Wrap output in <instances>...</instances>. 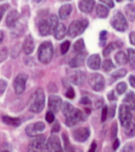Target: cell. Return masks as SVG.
<instances>
[{
    "instance_id": "cell-40",
    "label": "cell",
    "mask_w": 135,
    "mask_h": 152,
    "mask_svg": "<svg viewBox=\"0 0 135 152\" xmlns=\"http://www.w3.org/2000/svg\"><path fill=\"white\" fill-rule=\"evenodd\" d=\"M7 55H9V51L7 48H3L2 50H0V62L4 61L7 58Z\"/></svg>"
},
{
    "instance_id": "cell-3",
    "label": "cell",
    "mask_w": 135,
    "mask_h": 152,
    "mask_svg": "<svg viewBox=\"0 0 135 152\" xmlns=\"http://www.w3.org/2000/svg\"><path fill=\"white\" fill-rule=\"evenodd\" d=\"M89 21L87 19H80V20H74L71 22L69 28H68V35L71 38L76 37L77 35H80L85 32V30L88 28Z\"/></svg>"
},
{
    "instance_id": "cell-62",
    "label": "cell",
    "mask_w": 135,
    "mask_h": 152,
    "mask_svg": "<svg viewBox=\"0 0 135 152\" xmlns=\"http://www.w3.org/2000/svg\"><path fill=\"white\" fill-rule=\"evenodd\" d=\"M116 1H118V2H121V1H123V0H116Z\"/></svg>"
},
{
    "instance_id": "cell-33",
    "label": "cell",
    "mask_w": 135,
    "mask_h": 152,
    "mask_svg": "<svg viewBox=\"0 0 135 152\" xmlns=\"http://www.w3.org/2000/svg\"><path fill=\"white\" fill-rule=\"evenodd\" d=\"M47 21H49V24H50V28H51V32H53L55 30V28L57 26L58 24V17L56 15H51L47 19Z\"/></svg>"
},
{
    "instance_id": "cell-26",
    "label": "cell",
    "mask_w": 135,
    "mask_h": 152,
    "mask_svg": "<svg viewBox=\"0 0 135 152\" xmlns=\"http://www.w3.org/2000/svg\"><path fill=\"white\" fill-rule=\"evenodd\" d=\"M96 14L99 18H107L108 15H109V10L106 5L98 4L96 7Z\"/></svg>"
},
{
    "instance_id": "cell-53",
    "label": "cell",
    "mask_w": 135,
    "mask_h": 152,
    "mask_svg": "<svg viewBox=\"0 0 135 152\" xmlns=\"http://www.w3.org/2000/svg\"><path fill=\"white\" fill-rule=\"evenodd\" d=\"M119 144H120V142H119V140H115L113 142V149L114 150H117V148L119 147Z\"/></svg>"
},
{
    "instance_id": "cell-46",
    "label": "cell",
    "mask_w": 135,
    "mask_h": 152,
    "mask_svg": "<svg viewBox=\"0 0 135 152\" xmlns=\"http://www.w3.org/2000/svg\"><path fill=\"white\" fill-rule=\"evenodd\" d=\"M106 38H107V31H102L101 33H100V45H104V42H106Z\"/></svg>"
},
{
    "instance_id": "cell-57",
    "label": "cell",
    "mask_w": 135,
    "mask_h": 152,
    "mask_svg": "<svg viewBox=\"0 0 135 152\" xmlns=\"http://www.w3.org/2000/svg\"><path fill=\"white\" fill-rule=\"evenodd\" d=\"M45 1H47V0H33V2L35 4H40V3L45 2Z\"/></svg>"
},
{
    "instance_id": "cell-29",
    "label": "cell",
    "mask_w": 135,
    "mask_h": 152,
    "mask_svg": "<svg viewBox=\"0 0 135 152\" xmlns=\"http://www.w3.org/2000/svg\"><path fill=\"white\" fill-rule=\"evenodd\" d=\"M121 45H123V43L111 42L110 45H108L107 47L104 48V56H109V55L111 54L112 51H113L114 49H116V48H118V47H121Z\"/></svg>"
},
{
    "instance_id": "cell-6",
    "label": "cell",
    "mask_w": 135,
    "mask_h": 152,
    "mask_svg": "<svg viewBox=\"0 0 135 152\" xmlns=\"http://www.w3.org/2000/svg\"><path fill=\"white\" fill-rule=\"evenodd\" d=\"M132 109L129 107V104H120L119 106V121H120V124L123 127L128 126L129 124L132 121Z\"/></svg>"
},
{
    "instance_id": "cell-21",
    "label": "cell",
    "mask_w": 135,
    "mask_h": 152,
    "mask_svg": "<svg viewBox=\"0 0 135 152\" xmlns=\"http://www.w3.org/2000/svg\"><path fill=\"white\" fill-rule=\"evenodd\" d=\"M53 32H54L55 38H56V39H58V40L62 39V38H63L64 36L66 35V26H64V24H62V23H58V24H57V26L55 28V30Z\"/></svg>"
},
{
    "instance_id": "cell-23",
    "label": "cell",
    "mask_w": 135,
    "mask_h": 152,
    "mask_svg": "<svg viewBox=\"0 0 135 152\" xmlns=\"http://www.w3.org/2000/svg\"><path fill=\"white\" fill-rule=\"evenodd\" d=\"M11 28H12L11 31L12 37H20L24 33V26L22 23H15Z\"/></svg>"
},
{
    "instance_id": "cell-25",
    "label": "cell",
    "mask_w": 135,
    "mask_h": 152,
    "mask_svg": "<svg viewBox=\"0 0 135 152\" xmlns=\"http://www.w3.org/2000/svg\"><path fill=\"white\" fill-rule=\"evenodd\" d=\"M61 110H62V113H63L64 116L68 117L73 113L74 110H75V108H74L70 102H62V104H61Z\"/></svg>"
},
{
    "instance_id": "cell-18",
    "label": "cell",
    "mask_w": 135,
    "mask_h": 152,
    "mask_svg": "<svg viewBox=\"0 0 135 152\" xmlns=\"http://www.w3.org/2000/svg\"><path fill=\"white\" fill-rule=\"evenodd\" d=\"M101 64V60H100V56L98 54L91 55L88 59V66L91 70H98Z\"/></svg>"
},
{
    "instance_id": "cell-9",
    "label": "cell",
    "mask_w": 135,
    "mask_h": 152,
    "mask_svg": "<svg viewBox=\"0 0 135 152\" xmlns=\"http://www.w3.org/2000/svg\"><path fill=\"white\" fill-rule=\"evenodd\" d=\"M26 80H28V75H26V74L21 73L16 76V78H15V80H14V89H15L16 94L20 95L24 92Z\"/></svg>"
},
{
    "instance_id": "cell-39",
    "label": "cell",
    "mask_w": 135,
    "mask_h": 152,
    "mask_svg": "<svg viewBox=\"0 0 135 152\" xmlns=\"http://www.w3.org/2000/svg\"><path fill=\"white\" fill-rule=\"evenodd\" d=\"M116 91L118 94H123L127 91V85L125 83H119L116 87Z\"/></svg>"
},
{
    "instance_id": "cell-54",
    "label": "cell",
    "mask_w": 135,
    "mask_h": 152,
    "mask_svg": "<svg viewBox=\"0 0 135 152\" xmlns=\"http://www.w3.org/2000/svg\"><path fill=\"white\" fill-rule=\"evenodd\" d=\"M129 81H130L131 87H133V88H134V87H135V79H134V75H131V76H130V78H129Z\"/></svg>"
},
{
    "instance_id": "cell-27",
    "label": "cell",
    "mask_w": 135,
    "mask_h": 152,
    "mask_svg": "<svg viewBox=\"0 0 135 152\" xmlns=\"http://www.w3.org/2000/svg\"><path fill=\"white\" fill-rule=\"evenodd\" d=\"M62 137H63L64 148H66V152H82L81 149H79V148H77V147H74V146H72L71 144H70L69 140H68V137H66V134H63Z\"/></svg>"
},
{
    "instance_id": "cell-20",
    "label": "cell",
    "mask_w": 135,
    "mask_h": 152,
    "mask_svg": "<svg viewBox=\"0 0 135 152\" xmlns=\"http://www.w3.org/2000/svg\"><path fill=\"white\" fill-rule=\"evenodd\" d=\"M18 19H19V13L17 11H15V10H13V11H11L9 13V15L7 17V26L9 28H12L15 23H17Z\"/></svg>"
},
{
    "instance_id": "cell-41",
    "label": "cell",
    "mask_w": 135,
    "mask_h": 152,
    "mask_svg": "<svg viewBox=\"0 0 135 152\" xmlns=\"http://www.w3.org/2000/svg\"><path fill=\"white\" fill-rule=\"evenodd\" d=\"M45 118H47V123H53V121H54V118H55L54 113H52L51 111H49L47 113V115H45Z\"/></svg>"
},
{
    "instance_id": "cell-60",
    "label": "cell",
    "mask_w": 135,
    "mask_h": 152,
    "mask_svg": "<svg viewBox=\"0 0 135 152\" xmlns=\"http://www.w3.org/2000/svg\"><path fill=\"white\" fill-rule=\"evenodd\" d=\"M1 152H11V150H9V149H2V150H1Z\"/></svg>"
},
{
    "instance_id": "cell-31",
    "label": "cell",
    "mask_w": 135,
    "mask_h": 152,
    "mask_svg": "<svg viewBox=\"0 0 135 152\" xmlns=\"http://www.w3.org/2000/svg\"><path fill=\"white\" fill-rule=\"evenodd\" d=\"M73 49L77 54H78V53H82L83 51H85V42H83V39H79V40L76 41V42L74 43Z\"/></svg>"
},
{
    "instance_id": "cell-7",
    "label": "cell",
    "mask_w": 135,
    "mask_h": 152,
    "mask_svg": "<svg viewBox=\"0 0 135 152\" xmlns=\"http://www.w3.org/2000/svg\"><path fill=\"white\" fill-rule=\"evenodd\" d=\"M89 83L95 91H101L104 88V78L99 73H93L89 76Z\"/></svg>"
},
{
    "instance_id": "cell-38",
    "label": "cell",
    "mask_w": 135,
    "mask_h": 152,
    "mask_svg": "<svg viewBox=\"0 0 135 152\" xmlns=\"http://www.w3.org/2000/svg\"><path fill=\"white\" fill-rule=\"evenodd\" d=\"M70 45H71V42L69 40L66 41H63L60 45V51H61V54H66L70 49Z\"/></svg>"
},
{
    "instance_id": "cell-16",
    "label": "cell",
    "mask_w": 135,
    "mask_h": 152,
    "mask_svg": "<svg viewBox=\"0 0 135 152\" xmlns=\"http://www.w3.org/2000/svg\"><path fill=\"white\" fill-rule=\"evenodd\" d=\"M85 55H87V53H85V52L78 53L75 57H73V58L70 60V62H69L70 66H71V68H79V66H81L85 64Z\"/></svg>"
},
{
    "instance_id": "cell-59",
    "label": "cell",
    "mask_w": 135,
    "mask_h": 152,
    "mask_svg": "<svg viewBox=\"0 0 135 152\" xmlns=\"http://www.w3.org/2000/svg\"><path fill=\"white\" fill-rule=\"evenodd\" d=\"M59 130V125L58 124H56L54 126V129H53V132H57V131Z\"/></svg>"
},
{
    "instance_id": "cell-5",
    "label": "cell",
    "mask_w": 135,
    "mask_h": 152,
    "mask_svg": "<svg viewBox=\"0 0 135 152\" xmlns=\"http://www.w3.org/2000/svg\"><path fill=\"white\" fill-rule=\"evenodd\" d=\"M111 24L115 30L119 32H125L128 28V21L126 17L123 16L120 12H116L114 14L113 18L111 20Z\"/></svg>"
},
{
    "instance_id": "cell-19",
    "label": "cell",
    "mask_w": 135,
    "mask_h": 152,
    "mask_svg": "<svg viewBox=\"0 0 135 152\" xmlns=\"http://www.w3.org/2000/svg\"><path fill=\"white\" fill-rule=\"evenodd\" d=\"M38 30H39V33L42 36H47L51 33V28H50V24L47 19H42L39 24H38Z\"/></svg>"
},
{
    "instance_id": "cell-55",
    "label": "cell",
    "mask_w": 135,
    "mask_h": 152,
    "mask_svg": "<svg viewBox=\"0 0 135 152\" xmlns=\"http://www.w3.org/2000/svg\"><path fill=\"white\" fill-rule=\"evenodd\" d=\"M114 112H115V104H112V108L110 109V116L113 117L114 116Z\"/></svg>"
},
{
    "instance_id": "cell-51",
    "label": "cell",
    "mask_w": 135,
    "mask_h": 152,
    "mask_svg": "<svg viewBox=\"0 0 135 152\" xmlns=\"http://www.w3.org/2000/svg\"><path fill=\"white\" fill-rule=\"evenodd\" d=\"M96 148H97V144H96V142H93L92 144H91V147H90V149H89V152H95L96 151Z\"/></svg>"
},
{
    "instance_id": "cell-58",
    "label": "cell",
    "mask_w": 135,
    "mask_h": 152,
    "mask_svg": "<svg viewBox=\"0 0 135 152\" xmlns=\"http://www.w3.org/2000/svg\"><path fill=\"white\" fill-rule=\"evenodd\" d=\"M3 38H4V34H3L2 31H0V45H1V42L3 41Z\"/></svg>"
},
{
    "instance_id": "cell-1",
    "label": "cell",
    "mask_w": 135,
    "mask_h": 152,
    "mask_svg": "<svg viewBox=\"0 0 135 152\" xmlns=\"http://www.w3.org/2000/svg\"><path fill=\"white\" fill-rule=\"evenodd\" d=\"M45 104V96L42 89H37L32 94L28 102V108L34 113H40Z\"/></svg>"
},
{
    "instance_id": "cell-28",
    "label": "cell",
    "mask_w": 135,
    "mask_h": 152,
    "mask_svg": "<svg viewBox=\"0 0 135 152\" xmlns=\"http://www.w3.org/2000/svg\"><path fill=\"white\" fill-rule=\"evenodd\" d=\"M115 60H116V64L119 66H123V64H126L128 62V58H127V55L123 52V51H118L115 55Z\"/></svg>"
},
{
    "instance_id": "cell-8",
    "label": "cell",
    "mask_w": 135,
    "mask_h": 152,
    "mask_svg": "<svg viewBox=\"0 0 135 152\" xmlns=\"http://www.w3.org/2000/svg\"><path fill=\"white\" fill-rule=\"evenodd\" d=\"M45 125L41 121H38V123H34L28 125L26 129V135H28L30 137H35V136L39 135L45 131Z\"/></svg>"
},
{
    "instance_id": "cell-30",
    "label": "cell",
    "mask_w": 135,
    "mask_h": 152,
    "mask_svg": "<svg viewBox=\"0 0 135 152\" xmlns=\"http://www.w3.org/2000/svg\"><path fill=\"white\" fill-rule=\"evenodd\" d=\"M126 11V14L127 17L129 18V20L131 21H134V17H135V9H134V5L133 4H128L125 9Z\"/></svg>"
},
{
    "instance_id": "cell-32",
    "label": "cell",
    "mask_w": 135,
    "mask_h": 152,
    "mask_svg": "<svg viewBox=\"0 0 135 152\" xmlns=\"http://www.w3.org/2000/svg\"><path fill=\"white\" fill-rule=\"evenodd\" d=\"M126 74H127V70L126 69H119V70H117V71H115L111 75L112 81L116 80V79H118V78H121V77H123V76H126Z\"/></svg>"
},
{
    "instance_id": "cell-22",
    "label": "cell",
    "mask_w": 135,
    "mask_h": 152,
    "mask_svg": "<svg viewBox=\"0 0 135 152\" xmlns=\"http://www.w3.org/2000/svg\"><path fill=\"white\" fill-rule=\"evenodd\" d=\"M72 10H73V7L71 4H63L62 7H60L59 11H58V15L61 19H66V17H69L70 14L72 13Z\"/></svg>"
},
{
    "instance_id": "cell-34",
    "label": "cell",
    "mask_w": 135,
    "mask_h": 152,
    "mask_svg": "<svg viewBox=\"0 0 135 152\" xmlns=\"http://www.w3.org/2000/svg\"><path fill=\"white\" fill-rule=\"evenodd\" d=\"M113 68H114V64L112 62L111 59H104V61L102 62V68H101L104 72L111 71Z\"/></svg>"
},
{
    "instance_id": "cell-12",
    "label": "cell",
    "mask_w": 135,
    "mask_h": 152,
    "mask_svg": "<svg viewBox=\"0 0 135 152\" xmlns=\"http://www.w3.org/2000/svg\"><path fill=\"white\" fill-rule=\"evenodd\" d=\"M62 99L59 96H56V95H52L49 98V109L51 110L52 113H56L60 110L62 104Z\"/></svg>"
},
{
    "instance_id": "cell-63",
    "label": "cell",
    "mask_w": 135,
    "mask_h": 152,
    "mask_svg": "<svg viewBox=\"0 0 135 152\" xmlns=\"http://www.w3.org/2000/svg\"><path fill=\"white\" fill-rule=\"evenodd\" d=\"M60 1H68V0H60Z\"/></svg>"
},
{
    "instance_id": "cell-36",
    "label": "cell",
    "mask_w": 135,
    "mask_h": 152,
    "mask_svg": "<svg viewBox=\"0 0 135 152\" xmlns=\"http://www.w3.org/2000/svg\"><path fill=\"white\" fill-rule=\"evenodd\" d=\"M127 58H128V61H130L132 68H134L135 66V52L133 49H129L128 50V56H127Z\"/></svg>"
},
{
    "instance_id": "cell-64",
    "label": "cell",
    "mask_w": 135,
    "mask_h": 152,
    "mask_svg": "<svg viewBox=\"0 0 135 152\" xmlns=\"http://www.w3.org/2000/svg\"><path fill=\"white\" fill-rule=\"evenodd\" d=\"M131 1H133V0H131Z\"/></svg>"
},
{
    "instance_id": "cell-11",
    "label": "cell",
    "mask_w": 135,
    "mask_h": 152,
    "mask_svg": "<svg viewBox=\"0 0 135 152\" xmlns=\"http://www.w3.org/2000/svg\"><path fill=\"white\" fill-rule=\"evenodd\" d=\"M90 136V130L89 128H77L73 130V137L77 142H85Z\"/></svg>"
},
{
    "instance_id": "cell-15",
    "label": "cell",
    "mask_w": 135,
    "mask_h": 152,
    "mask_svg": "<svg viewBox=\"0 0 135 152\" xmlns=\"http://www.w3.org/2000/svg\"><path fill=\"white\" fill-rule=\"evenodd\" d=\"M70 79H71V81L74 85L80 86L85 81V73L82 71H79V70L74 71L70 76Z\"/></svg>"
},
{
    "instance_id": "cell-61",
    "label": "cell",
    "mask_w": 135,
    "mask_h": 152,
    "mask_svg": "<svg viewBox=\"0 0 135 152\" xmlns=\"http://www.w3.org/2000/svg\"><path fill=\"white\" fill-rule=\"evenodd\" d=\"M56 152H63V150H62V148H61V149H59L58 151H56Z\"/></svg>"
},
{
    "instance_id": "cell-4",
    "label": "cell",
    "mask_w": 135,
    "mask_h": 152,
    "mask_svg": "<svg viewBox=\"0 0 135 152\" xmlns=\"http://www.w3.org/2000/svg\"><path fill=\"white\" fill-rule=\"evenodd\" d=\"M47 151V142H45V135L35 136L33 140L28 144V152H45Z\"/></svg>"
},
{
    "instance_id": "cell-42",
    "label": "cell",
    "mask_w": 135,
    "mask_h": 152,
    "mask_svg": "<svg viewBox=\"0 0 135 152\" xmlns=\"http://www.w3.org/2000/svg\"><path fill=\"white\" fill-rule=\"evenodd\" d=\"M66 96L68 98H70V99H72V98L75 97V93H74V90L72 88H69L68 89V91H66Z\"/></svg>"
},
{
    "instance_id": "cell-14",
    "label": "cell",
    "mask_w": 135,
    "mask_h": 152,
    "mask_svg": "<svg viewBox=\"0 0 135 152\" xmlns=\"http://www.w3.org/2000/svg\"><path fill=\"white\" fill-rule=\"evenodd\" d=\"M22 49H23L24 53L26 55H30L33 53L34 49H35V41H34L33 37L31 35H26V39L23 41V45H22Z\"/></svg>"
},
{
    "instance_id": "cell-24",
    "label": "cell",
    "mask_w": 135,
    "mask_h": 152,
    "mask_svg": "<svg viewBox=\"0 0 135 152\" xmlns=\"http://www.w3.org/2000/svg\"><path fill=\"white\" fill-rule=\"evenodd\" d=\"M2 121L7 125H9V126H13V127H18L21 124V121L18 117H11V116H7V115L2 116Z\"/></svg>"
},
{
    "instance_id": "cell-44",
    "label": "cell",
    "mask_w": 135,
    "mask_h": 152,
    "mask_svg": "<svg viewBox=\"0 0 135 152\" xmlns=\"http://www.w3.org/2000/svg\"><path fill=\"white\" fill-rule=\"evenodd\" d=\"M5 89H7V81L1 79L0 80V94H2L5 91Z\"/></svg>"
},
{
    "instance_id": "cell-2",
    "label": "cell",
    "mask_w": 135,
    "mask_h": 152,
    "mask_svg": "<svg viewBox=\"0 0 135 152\" xmlns=\"http://www.w3.org/2000/svg\"><path fill=\"white\" fill-rule=\"evenodd\" d=\"M54 55V48L50 41H45L38 50V59L42 64H50Z\"/></svg>"
},
{
    "instance_id": "cell-48",
    "label": "cell",
    "mask_w": 135,
    "mask_h": 152,
    "mask_svg": "<svg viewBox=\"0 0 135 152\" xmlns=\"http://www.w3.org/2000/svg\"><path fill=\"white\" fill-rule=\"evenodd\" d=\"M80 104H91V100H90V98L89 97H87V96H83L82 98L80 99Z\"/></svg>"
},
{
    "instance_id": "cell-49",
    "label": "cell",
    "mask_w": 135,
    "mask_h": 152,
    "mask_svg": "<svg viewBox=\"0 0 135 152\" xmlns=\"http://www.w3.org/2000/svg\"><path fill=\"white\" fill-rule=\"evenodd\" d=\"M104 4H106L107 7H114V2H113V0H100Z\"/></svg>"
},
{
    "instance_id": "cell-56",
    "label": "cell",
    "mask_w": 135,
    "mask_h": 152,
    "mask_svg": "<svg viewBox=\"0 0 135 152\" xmlns=\"http://www.w3.org/2000/svg\"><path fill=\"white\" fill-rule=\"evenodd\" d=\"M134 36H135V33H134V32H132V33H130V40H131V43H132V45H135Z\"/></svg>"
},
{
    "instance_id": "cell-10",
    "label": "cell",
    "mask_w": 135,
    "mask_h": 152,
    "mask_svg": "<svg viewBox=\"0 0 135 152\" xmlns=\"http://www.w3.org/2000/svg\"><path fill=\"white\" fill-rule=\"evenodd\" d=\"M85 121V115L83 113L78 109H75L74 110L73 113L70 115V116L66 117V126L69 127H73V126H76L77 124L81 123V121Z\"/></svg>"
},
{
    "instance_id": "cell-52",
    "label": "cell",
    "mask_w": 135,
    "mask_h": 152,
    "mask_svg": "<svg viewBox=\"0 0 135 152\" xmlns=\"http://www.w3.org/2000/svg\"><path fill=\"white\" fill-rule=\"evenodd\" d=\"M108 98H109L110 102H113V100H115V95H114V92L113 91H111V92H109V94H108Z\"/></svg>"
},
{
    "instance_id": "cell-50",
    "label": "cell",
    "mask_w": 135,
    "mask_h": 152,
    "mask_svg": "<svg viewBox=\"0 0 135 152\" xmlns=\"http://www.w3.org/2000/svg\"><path fill=\"white\" fill-rule=\"evenodd\" d=\"M123 152H133V145H131V144L126 145L125 147H123Z\"/></svg>"
},
{
    "instance_id": "cell-47",
    "label": "cell",
    "mask_w": 135,
    "mask_h": 152,
    "mask_svg": "<svg viewBox=\"0 0 135 152\" xmlns=\"http://www.w3.org/2000/svg\"><path fill=\"white\" fill-rule=\"evenodd\" d=\"M116 133H117V124L114 123L113 126H112V131H111L112 137H115V136H116Z\"/></svg>"
},
{
    "instance_id": "cell-45",
    "label": "cell",
    "mask_w": 135,
    "mask_h": 152,
    "mask_svg": "<svg viewBox=\"0 0 135 152\" xmlns=\"http://www.w3.org/2000/svg\"><path fill=\"white\" fill-rule=\"evenodd\" d=\"M108 116V108L104 107L102 108V112H101V121H106Z\"/></svg>"
},
{
    "instance_id": "cell-37",
    "label": "cell",
    "mask_w": 135,
    "mask_h": 152,
    "mask_svg": "<svg viewBox=\"0 0 135 152\" xmlns=\"http://www.w3.org/2000/svg\"><path fill=\"white\" fill-rule=\"evenodd\" d=\"M123 102L130 104H131V109L134 110V93H133V92L128 93V95H127L126 97H125Z\"/></svg>"
},
{
    "instance_id": "cell-17",
    "label": "cell",
    "mask_w": 135,
    "mask_h": 152,
    "mask_svg": "<svg viewBox=\"0 0 135 152\" xmlns=\"http://www.w3.org/2000/svg\"><path fill=\"white\" fill-rule=\"evenodd\" d=\"M79 10L83 13H91L95 7L94 0H81L78 4Z\"/></svg>"
},
{
    "instance_id": "cell-13",
    "label": "cell",
    "mask_w": 135,
    "mask_h": 152,
    "mask_svg": "<svg viewBox=\"0 0 135 152\" xmlns=\"http://www.w3.org/2000/svg\"><path fill=\"white\" fill-rule=\"evenodd\" d=\"M47 149L50 152H56L59 149H61V144H60V140L58 136L52 135L47 142Z\"/></svg>"
},
{
    "instance_id": "cell-35",
    "label": "cell",
    "mask_w": 135,
    "mask_h": 152,
    "mask_svg": "<svg viewBox=\"0 0 135 152\" xmlns=\"http://www.w3.org/2000/svg\"><path fill=\"white\" fill-rule=\"evenodd\" d=\"M125 131H126L127 136H129V137H133V136H134V123L131 121L128 126L125 127Z\"/></svg>"
},
{
    "instance_id": "cell-43",
    "label": "cell",
    "mask_w": 135,
    "mask_h": 152,
    "mask_svg": "<svg viewBox=\"0 0 135 152\" xmlns=\"http://www.w3.org/2000/svg\"><path fill=\"white\" fill-rule=\"evenodd\" d=\"M9 9V4H2V5H0V19L2 18L3 15H4L5 11Z\"/></svg>"
}]
</instances>
